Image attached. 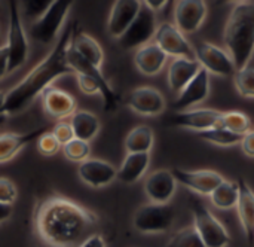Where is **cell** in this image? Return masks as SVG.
<instances>
[{"instance_id":"18","label":"cell","mask_w":254,"mask_h":247,"mask_svg":"<svg viewBox=\"0 0 254 247\" xmlns=\"http://www.w3.org/2000/svg\"><path fill=\"white\" fill-rule=\"evenodd\" d=\"M141 7V1L138 0H118L113 3L109 19H107V31L112 37L119 39L132 24L135 16L138 15Z\"/></svg>"},{"instance_id":"11","label":"cell","mask_w":254,"mask_h":247,"mask_svg":"<svg viewBox=\"0 0 254 247\" xmlns=\"http://www.w3.org/2000/svg\"><path fill=\"white\" fill-rule=\"evenodd\" d=\"M155 43L168 55L174 58H195V49L188 42L185 34L171 22H162L158 25L155 34Z\"/></svg>"},{"instance_id":"7","label":"cell","mask_w":254,"mask_h":247,"mask_svg":"<svg viewBox=\"0 0 254 247\" xmlns=\"http://www.w3.org/2000/svg\"><path fill=\"white\" fill-rule=\"evenodd\" d=\"M176 212L170 204L149 203L141 206L134 215V228L141 234H162L174 224Z\"/></svg>"},{"instance_id":"34","label":"cell","mask_w":254,"mask_h":247,"mask_svg":"<svg viewBox=\"0 0 254 247\" xmlns=\"http://www.w3.org/2000/svg\"><path fill=\"white\" fill-rule=\"evenodd\" d=\"M64 157L71 161V163H79L82 164L83 161L89 160V154H91V146L88 142L79 140V139H73L68 143H65L61 148Z\"/></svg>"},{"instance_id":"32","label":"cell","mask_w":254,"mask_h":247,"mask_svg":"<svg viewBox=\"0 0 254 247\" xmlns=\"http://www.w3.org/2000/svg\"><path fill=\"white\" fill-rule=\"evenodd\" d=\"M234 83L241 97L254 98V64H249L241 70H237Z\"/></svg>"},{"instance_id":"31","label":"cell","mask_w":254,"mask_h":247,"mask_svg":"<svg viewBox=\"0 0 254 247\" xmlns=\"http://www.w3.org/2000/svg\"><path fill=\"white\" fill-rule=\"evenodd\" d=\"M198 136L202 140L213 143V145H217V146H235V145L241 143L244 139V136L231 133V131L223 130V128H211V130L198 133Z\"/></svg>"},{"instance_id":"29","label":"cell","mask_w":254,"mask_h":247,"mask_svg":"<svg viewBox=\"0 0 254 247\" xmlns=\"http://www.w3.org/2000/svg\"><path fill=\"white\" fill-rule=\"evenodd\" d=\"M238 197H240V186L238 182H229L225 180L211 195V203L220 209V210H228L232 207H237L238 203Z\"/></svg>"},{"instance_id":"21","label":"cell","mask_w":254,"mask_h":247,"mask_svg":"<svg viewBox=\"0 0 254 247\" xmlns=\"http://www.w3.org/2000/svg\"><path fill=\"white\" fill-rule=\"evenodd\" d=\"M49 130L51 128L48 125H40L27 133H3V134H0V164L13 160L27 145H30L34 140L37 142V139Z\"/></svg>"},{"instance_id":"20","label":"cell","mask_w":254,"mask_h":247,"mask_svg":"<svg viewBox=\"0 0 254 247\" xmlns=\"http://www.w3.org/2000/svg\"><path fill=\"white\" fill-rule=\"evenodd\" d=\"M208 92H210V76H208V72L201 67V70L196 73V76L179 94V97L173 106H174V109L185 112V110L202 103L208 97Z\"/></svg>"},{"instance_id":"33","label":"cell","mask_w":254,"mask_h":247,"mask_svg":"<svg viewBox=\"0 0 254 247\" xmlns=\"http://www.w3.org/2000/svg\"><path fill=\"white\" fill-rule=\"evenodd\" d=\"M165 247H207L193 227L177 231Z\"/></svg>"},{"instance_id":"28","label":"cell","mask_w":254,"mask_h":247,"mask_svg":"<svg viewBox=\"0 0 254 247\" xmlns=\"http://www.w3.org/2000/svg\"><path fill=\"white\" fill-rule=\"evenodd\" d=\"M155 134L147 125H138L132 128L125 139V149L128 154H149L153 148Z\"/></svg>"},{"instance_id":"45","label":"cell","mask_w":254,"mask_h":247,"mask_svg":"<svg viewBox=\"0 0 254 247\" xmlns=\"http://www.w3.org/2000/svg\"><path fill=\"white\" fill-rule=\"evenodd\" d=\"M4 101H6V91H0V119L6 116L4 113Z\"/></svg>"},{"instance_id":"40","label":"cell","mask_w":254,"mask_h":247,"mask_svg":"<svg viewBox=\"0 0 254 247\" xmlns=\"http://www.w3.org/2000/svg\"><path fill=\"white\" fill-rule=\"evenodd\" d=\"M241 149H243V152H244L247 157L254 158V130L249 131V133L244 136V139H243V142H241Z\"/></svg>"},{"instance_id":"42","label":"cell","mask_w":254,"mask_h":247,"mask_svg":"<svg viewBox=\"0 0 254 247\" xmlns=\"http://www.w3.org/2000/svg\"><path fill=\"white\" fill-rule=\"evenodd\" d=\"M79 247H106V242L100 234H94L88 240H85Z\"/></svg>"},{"instance_id":"4","label":"cell","mask_w":254,"mask_h":247,"mask_svg":"<svg viewBox=\"0 0 254 247\" xmlns=\"http://www.w3.org/2000/svg\"><path fill=\"white\" fill-rule=\"evenodd\" d=\"M189 204L193 215V228L198 231L207 247H228L231 243V236L225 225L210 212V209L198 198L190 197Z\"/></svg>"},{"instance_id":"2","label":"cell","mask_w":254,"mask_h":247,"mask_svg":"<svg viewBox=\"0 0 254 247\" xmlns=\"http://www.w3.org/2000/svg\"><path fill=\"white\" fill-rule=\"evenodd\" d=\"M74 24L65 27L51 52L37 64L34 66L24 78L19 81L13 88L6 91V101H4V113L6 116L18 115L19 112L25 110L37 97L51 88V85L65 76L74 75L71 67L67 63V51L71 43Z\"/></svg>"},{"instance_id":"6","label":"cell","mask_w":254,"mask_h":247,"mask_svg":"<svg viewBox=\"0 0 254 247\" xmlns=\"http://www.w3.org/2000/svg\"><path fill=\"white\" fill-rule=\"evenodd\" d=\"M71 4L73 3L68 0H52L48 10L31 24L30 36L40 45H48L54 42L63 30Z\"/></svg>"},{"instance_id":"44","label":"cell","mask_w":254,"mask_h":247,"mask_svg":"<svg viewBox=\"0 0 254 247\" xmlns=\"http://www.w3.org/2000/svg\"><path fill=\"white\" fill-rule=\"evenodd\" d=\"M153 12H156V10H161L165 4H168V1H164V0H147V1H144Z\"/></svg>"},{"instance_id":"39","label":"cell","mask_w":254,"mask_h":247,"mask_svg":"<svg viewBox=\"0 0 254 247\" xmlns=\"http://www.w3.org/2000/svg\"><path fill=\"white\" fill-rule=\"evenodd\" d=\"M76 79H77V85L83 94H86V95L100 94L101 95V88H100L98 82L94 81L92 78H89L86 75H76Z\"/></svg>"},{"instance_id":"25","label":"cell","mask_w":254,"mask_h":247,"mask_svg":"<svg viewBox=\"0 0 254 247\" xmlns=\"http://www.w3.org/2000/svg\"><path fill=\"white\" fill-rule=\"evenodd\" d=\"M201 66L196 60L174 58L168 69V85L173 91L182 92L183 88L196 76Z\"/></svg>"},{"instance_id":"46","label":"cell","mask_w":254,"mask_h":247,"mask_svg":"<svg viewBox=\"0 0 254 247\" xmlns=\"http://www.w3.org/2000/svg\"><path fill=\"white\" fill-rule=\"evenodd\" d=\"M0 46H3V45H1V34H0Z\"/></svg>"},{"instance_id":"30","label":"cell","mask_w":254,"mask_h":247,"mask_svg":"<svg viewBox=\"0 0 254 247\" xmlns=\"http://www.w3.org/2000/svg\"><path fill=\"white\" fill-rule=\"evenodd\" d=\"M216 128H223L231 133L246 136L249 131H252V121L244 112H238V110L223 112Z\"/></svg>"},{"instance_id":"10","label":"cell","mask_w":254,"mask_h":247,"mask_svg":"<svg viewBox=\"0 0 254 247\" xmlns=\"http://www.w3.org/2000/svg\"><path fill=\"white\" fill-rule=\"evenodd\" d=\"M195 58L202 69L208 73H214L222 78H234L237 73L235 64L231 55L222 48L205 42L198 40L195 45Z\"/></svg>"},{"instance_id":"23","label":"cell","mask_w":254,"mask_h":247,"mask_svg":"<svg viewBox=\"0 0 254 247\" xmlns=\"http://www.w3.org/2000/svg\"><path fill=\"white\" fill-rule=\"evenodd\" d=\"M167 58L168 55L156 43H147L140 49H137L134 63L143 75L155 76L164 69Z\"/></svg>"},{"instance_id":"43","label":"cell","mask_w":254,"mask_h":247,"mask_svg":"<svg viewBox=\"0 0 254 247\" xmlns=\"http://www.w3.org/2000/svg\"><path fill=\"white\" fill-rule=\"evenodd\" d=\"M12 206H7V204H1L0 203V224L6 222L10 216H12Z\"/></svg>"},{"instance_id":"8","label":"cell","mask_w":254,"mask_h":247,"mask_svg":"<svg viewBox=\"0 0 254 247\" xmlns=\"http://www.w3.org/2000/svg\"><path fill=\"white\" fill-rule=\"evenodd\" d=\"M158 30L156 12H153L144 1L129 28L118 39L119 45L124 49H140L141 46L150 43Z\"/></svg>"},{"instance_id":"26","label":"cell","mask_w":254,"mask_h":247,"mask_svg":"<svg viewBox=\"0 0 254 247\" xmlns=\"http://www.w3.org/2000/svg\"><path fill=\"white\" fill-rule=\"evenodd\" d=\"M149 163V154H128L121 168L118 170V180L125 185H132L138 182L147 171Z\"/></svg>"},{"instance_id":"16","label":"cell","mask_w":254,"mask_h":247,"mask_svg":"<svg viewBox=\"0 0 254 247\" xmlns=\"http://www.w3.org/2000/svg\"><path fill=\"white\" fill-rule=\"evenodd\" d=\"M79 179L89 188H104L118 179V170L107 161L103 160H86L79 164Z\"/></svg>"},{"instance_id":"17","label":"cell","mask_w":254,"mask_h":247,"mask_svg":"<svg viewBox=\"0 0 254 247\" xmlns=\"http://www.w3.org/2000/svg\"><path fill=\"white\" fill-rule=\"evenodd\" d=\"M177 189V180L171 170H156L144 182V194L149 197L150 203L168 204L174 197Z\"/></svg>"},{"instance_id":"12","label":"cell","mask_w":254,"mask_h":247,"mask_svg":"<svg viewBox=\"0 0 254 247\" xmlns=\"http://www.w3.org/2000/svg\"><path fill=\"white\" fill-rule=\"evenodd\" d=\"M171 173L176 177L177 183L185 185L186 188H189L190 191L199 195H211L225 182V177L214 170L188 171L174 167Z\"/></svg>"},{"instance_id":"41","label":"cell","mask_w":254,"mask_h":247,"mask_svg":"<svg viewBox=\"0 0 254 247\" xmlns=\"http://www.w3.org/2000/svg\"><path fill=\"white\" fill-rule=\"evenodd\" d=\"M7 64H9V55L6 46H0V79H3L7 75Z\"/></svg>"},{"instance_id":"37","label":"cell","mask_w":254,"mask_h":247,"mask_svg":"<svg viewBox=\"0 0 254 247\" xmlns=\"http://www.w3.org/2000/svg\"><path fill=\"white\" fill-rule=\"evenodd\" d=\"M16 197H18V191L15 183L7 177H0V203L13 206Z\"/></svg>"},{"instance_id":"24","label":"cell","mask_w":254,"mask_h":247,"mask_svg":"<svg viewBox=\"0 0 254 247\" xmlns=\"http://www.w3.org/2000/svg\"><path fill=\"white\" fill-rule=\"evenodd\" d=\"M71 48L88 63L101 69L103 61H104V52H103L101 45L92 36L77 28L76 24L73 30V37H71Z\"/></svg>"},{"instance_id":"19","label":"cell","mask_w":254,"mask_h":247,"mask_svg":"<svg viewBox=\"0 0 254 247\" xmlns=\"http://www.w3.org/2000/svg\"><path fill=\"white\" fill-rule=\"evenodd\" d=\"M42 106L51 118L64 121L65 118H71L77 103L70 92L51 86L42 94Z\"/></svg>"},{"instance_id":"36","label":"cell","mask_w":254,"mask_h":247,"mask_svg":"<svg viewBox=\"0 0 254 247\" xmlns=\"http://www.w3.org/2000/svg\"><path fill=\"white\" fill-rule=\"evenodd\" d=\"M51 3L52 1H48V0H28V1H22V10H24L25 16L39 19L48 10Z\"/></svg>"},{"instance_id":"3","label":"cell","mask_w":254,"mask_h":247,"mask_svg":"<svg viewBox=\"0 0 254 247\" xmlns=\"http://www.w3.org/2000/svg\"><path fill=\"white\" fill-rule=\"evenodd\" d=\"M223 39L235 69L241 70L249 66L254 54V3L240 1L234 6Z\"/></svg>"},{"instance_id":"35","label":"cell","mask_w":254,"mask_h":247,"mask_svg":"<svg viewBox=\"0 0 254 247\" xmlns=\"http://www.w3.org/2000/svg\"><path fill=\"white\" fill-rule=\"evenodd\" d=\"M36 145H37V151H39L43 157H54V155L63 148V146L60 145V142L55 139V136L51 133V130L46 131V133H43V134L37 139Z\"/></svg>"},{"instance_id":"22","label":"cell","mask_w":254,"mask_h":247,"mask_svg":"<svg viewBox=\"0 0 254 247\" xmlns=\"http://www.w3.org/2000/svg\"><path fill=\"white\" fill-rule=\"evenodd\" d=\"M238 186H240V197L237 203L238 216L244 228L249 246L254 247V191L244 179L238 180Z\"/></svg>"},{"instance_id":"15","label":"cell","mask_w":254,"mask_h":247,"mask_svg":"<svg viewBox=\"0 0 254 247\" xmlns=\"http://www.w3.org/2000/svg\"><path fill=\"white\" fill-rule=\"evenodd\" d=\"M207 16V4L202 0H180L176 3V27L185 33L196 31Z\"/></svg>"},{"instance_id":"27","label":"cell","mask_w":254,"mask_h":247,"mask_svg":"<svg viewBox=\"0 0 254 247\" xmlns=\"http://www.w3.org/2000/svg\"><path fill=\"white\" fill-rule=\"evenodd\" d=\"M70 125H71L74 139H79L88 143L97 137L101 128L100 119L88 110H76L70 118Z\"/></svg>"},{"instance_id":"38","label":"cell","mask_w":254,"mask_h":247,"mask_svg":"<svg viewBox=\"0 0 254 247\" xmlns=\"http://www.w3.org/2000/svg\"><path fill=\"white\" fill-rule=\"evenodd\" d=\"M51 133L55 136V139L60 142L61 146H64L65 143H68L70 140L74 139L71 125H70V122H65V121H58V122L51 128Z\"/></svg>"},{"instance_id":"5","label":"cell","mask_w":254,"mask_h":247,"mask_svg":"<svg viewBox=\"0 0 254 247\" xmlns=\"http://www.w3.org/2000/svg\"><path fill=\"white\" fill-rule=\"evenodd\" d=\"M4 46L9 55L7 75H10L27 63L30 54L28 37L24 30L19 7L18 3L13 0L9 1V30H7V42Z\"/></svg>"},{"instance_id":"14","label":"cell","mask_w":254,"mask_h":247,"mask_svg":"<svg viewBox=\"0 0 254 247\" xmlns=\"http://www.w3.org/2000/svg\"><path fill=\"white\" fill-rule=\"evenodd\" d=\"M222 113L223 112H219L216 109H192L171 115L167 122L173 127H182L202 133L216 128L222 118Z\"/></svg>"},{"instance_id":"13","label":"cell","mask_w":254,"mask_h":247,"mask_svg":"<svg viewBox=\"0 0 254 247\" xmlns=\"http://www.w3.org/2000/svg\"><path fill=\"white\" fill-rule=\"evenodd\" d=\"M125 104L135 113L143 116H156L165 110V98L153 86H140L132 89L127 98Z\"/></svg>"},{"instance_id":"1","label":"cell","mask_w":254,"mask_h":247,"mask_svg":"<svg viewBox=\"0 0 254 247\" xmlns=\"http://www.w3.org/2000/svg\"><path fill=\"white\" fill-rule=\"evenodd\" d=\"M34 225L40 239L51 247H79L97 234L98 218L86 207L55 195L42 200Z\"/></svg>"},{"instance_id":"9","label":"cell","mask_w":254,"mask_h":247,"mask_svg":"<svg viewBox=\"0 0 254 247\" xmlns=\"http://www.w3.org/2000/svg\"><path fill=\"white\" fill-rule=\"evenodd\" d=\"M67 63L71 67V70L74 72V75H86L89 78H92L94 81L98 82L100 88H101V98L104 103V110L106 112H115L118 109V104L121 101L119 95L115 92V89L112 88V85L109 83V81L104 78L101 69L92 66L91 63H88L85 58H82L73 48L71 43L68 46L67 51Z\"/></svg>"}]
</instances>
